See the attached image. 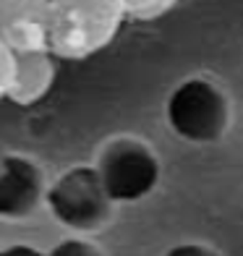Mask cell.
Segmentation results:
<instances>
[{
    "label": "cell",
    "mask_w": 243,
    "mask_h": 256,
    "mask_svg": "<svg viewBox=\"0 0 243 256\" xmlns=\"http://www.w3.org/2000/svg\"><path fill=\"white\" fill-rule=\"evenodd\" d=\"M128 18L123 0H50V52L63 60L97 55Z\"/></svg>",
    "instance_id": "1"
},
{
    "label": "cell",
    "mask_w": 243,
    "mask_h": 256,
    "mask_svg": "<svg viewBox=\"0 0 243 256\" xmlns=\"http://www.w3.org/2000/svg\"><path fill=\"white\" fill-rule=\"evenodd\" d=\"M165 123L188 144H217L230 126V100L212 78L188 76L170 89Z\"/></svg>",
    "instance_id": "2"
},
{
    "label": "cell",
    "mask_w": 243,
    "mask_h": 256,
    "mask_svg": "<svg viewBox=\"0 0 243 256\" xmlns=\"http://www.w3.org/2000/svg\"><path fill=\"white\" fill-rule=\"evenodd\" d=\"M44 206L63 228L76 236H89L112 220L115 202L108 196L94 165H74L48 186Z\"/></svg>",
    "instance_id": "3"
},
{
    "label": "cell",
    "mask_w": 243,
    "mask_h": 256,
    "mask_svg": "<svg viewBox=\"0 0 243 256\" xmlns=\"http://www.w3.org/2000/svg\"><path fill=\"white\" fill-rule=\"evenodd\" d=\"M94 168L115 204H136L146 199L162 178L157 152L138 136L108 138L97 154Z\"/></svg>",
    "instance_id": "4"
},
{
    "label": "cell",
    "mask_w": 243,
    "mask_h": 256,
    "mask_svg": "<svg viewBox=\"0 0 243 256\" xmlns=\"http://www.w3.org/2000/svg\"><path fill=\"white\" fill-rule=\"evenodd\" d=\"M48 180L34 160L24 154H6L0 160V217L26 220L44 204Z\"/></svg>",
    "instance_id": "5"
},
{
    "label": "cell",
    "mask_w": 243,
    "mask_h": 256,
    "mask_svg": "<svg viewBox=\"0 0 243 256\" xmlns=\"http://www.w3.org/2000/svg\"><path fill=\"white\" fill-rule=\"evenodd\" d=\"M0 40L14 52L50 50V0H0Z\"/></svg>",
    "instance_id": "6"
},
{
    "label": "cell",
    "mask_w": 243,
    "mask_h": 256,
    "mask_svg": "<svg viewBox=\"0 0 243 256\" xmlns=\"http://www.w3.org/2000/svg\"><path fill=\"white\" fill-rule=\"evenodd\" d=\"M55 81V55L50 50H18L14 63V84L8 100L16 104H37Z\"/></svg>",
    "instance_id": "7"
},
{
    "label": "cell",
    "mask_w": 243,
    "mask_h": 256,
    "mask_svg": "<svg viewBox=\"0 0 243 256\" xmlns=\"http://www.w3.org/2000/svg\"><path fill=\"white\" fill-rule=\"evenodd\" d=\"M180 0H123L126 14L134 21H154L170 14Z\"/></svg>",
    "instance_id": "8"
},
{
    "label": "cell",
    "mask_w": 243,
    "mask_h": 256,
    "mask_svg": "<svg viewBox=\"0 0 243 256\" xmlns=\"http://www.w3.org/2000/svg\"><path fill=\"white\" fill-rule=\"evenodd\" d=\"M40 256H105V251L86 238H66L50 251H40Z\"/></svg>",
    "instance_id": "9"
},
{
    "label": "cell",
    "mask_w": 243,
    "mask_h": 256,
    "mask_svg": "<svg viewBox=\"0 0 243 256\" xmlns=\"http://www.w3.org/2000/svg\"><path fill=\"white\" fill-rule=\"evenodd\" d=\"M14 63H16V52L0 40V100H8L10 84H14Z\"/></svg>",
    "instance_id": "10"
},
{
    "label": "cell",
    "mask_w": 243,
    "mask_h": 256,
    "mask_svg": "<svg viewBox=\"0 0 243 256\" xmlns=\"http://www.w3.org/2000/svg\"><path fill=\"white\" fill-rule=\"evenodd\" d=\"M162 256H222V254L214 251L212 246H206V243H199V240H183V243L170 246Z\"/></svg>",
    "instance_id": "11"
},
{
    "label": "cell",
    "mask_w": 243,
    "mask_h": 256,
    "mask_svg": "<svg viewBox=\"0 0 243 256\" xmlns=\"http://www.w3.org/2000/svg\"><path fill=\"white\" fill-rule=\"evenodd\" d=\"M0 256H40V248L26 246V243H14V246L0 248Z\"/></svg>",
    "instance_id": "12"
}]
</instances>
